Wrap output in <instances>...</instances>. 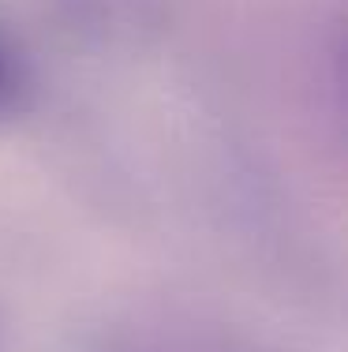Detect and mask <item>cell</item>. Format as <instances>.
<instances>
[{
	"label": "cell",
	"instance_id": "obj_1",
	"mask_svg": "<svg viewBox=\"0 0 348 352\" xmlns=\"http://www.w3.org/2000/svg\"><path fill=\"white\" fill-rule=\"evenodd\" d=\"M105 352H259L236 338L195 326H139L113 341Z\"/></svg>",
	"mask_w": 348,
	"mask_h": 352
},
{
	"label": "cell",
	"instance_id": "obj_2",
	"mask_svg": "<svg viewBox=\"0 0 348 352\" xmlns=\"http://www.w3.org/2000/svg\"><path fill=\"white\" fill-rule=\"evenodd\" d=\"M30 94V68L12 34L0 30V120H12Z\"/></svg>",
	"mask_w": 348,
	"mask_h": 352
},
{
	"label": "cell",
	"instance_id": "obj_3",
	"mask_svg": "<svg viewBox=\"0 0 348 352\" xmlns=\"http://www.w3.org/2000/svg\"><path fill=\"white\" fill-rule=\"evenodd\" d=\"M0 352H8V333H4V315H0Z\"/></svg>",
	"mask_w": 348,
	"mask_h": 352
}]
</instances>
